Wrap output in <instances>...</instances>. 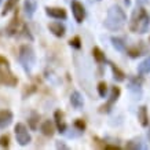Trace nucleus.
I'll return each instance as SVG.
<instances>
[{"instance_id": "f257e3e1", "label": "nucleus", "mask_w": 150, "mask_h": 150, "mask_svg": "<svg viewBox=\"0 0 150 150\" xmlns=\"http://www.w3.org/2000/svg\"><path fill=\"white\" fill-rule=\"evenodd\" d=\"M127 22V14L118 4H113L108 10V15L105 18V28L110 32H118L124 28Z\"/></svg>"}, {"instance_id": "f03ea898", "label": "nucleus", "mask_w": 150, "mask_h": 150, "mask_svg": "<svg viewBox=\"0 0 150 150\" xmlns=\"http://www.w3.org/2000/svg\"><path fill=\"white\" fill-rule=\"evenodd\" d=\"M150 28V15L149 13L141 6L139 8L134 10L131 15V21H129V30L134 33H139V35H145L149 32Z\"/></svg>"}, {"instance_id": "7ed1b4c3", "label": "nucleus", "mask_w": 150, "mask_h": 150, "mask_svg": "<svg viewBox=\"0 0 150 150\" xmlns=\"http://www.w3.org/2000/svg\"><path fill=\"white\" fill-rule=\"evenodd\" d=\"M18 62L21 64V66L26 73H30L32 69L35 68V65H36V54H35V50L29 44H23V46L19 47Z\"/></svg>"}, {"instance_id": "20e7f679", "label": "nucleus", "mask_w": 150, "mask_h": 150, "mask_svg": "<svg viewBox=\"0 0 150 150\" xmlns=\"http://www.w3.org/2000/svg\"><path fill=\"white\" fill-rule=\"evenodd\" d=\"M0 84L8 87H14L18 84V79L11 72L10 65H1L0 66Z\"/></svg>"}, {"instance_id": "39448f33", "label": "nucleus", "mask_w": 150, "mask_h": 150, "mask_svg": "<svg viewBox=\"0 0 150 150\" xmlns=\"http://www.w3.org/2000/svg\"><path fill=\"white\" fill-rule=\"evenodd\" d=\"M14 132H15V138H17V142H18L21 146H28L30 142H32V137L28 131V128L25 124L18 123L14 128Z\"/></svg>"}, {"instance_id": "423d86ee", "label": "nucleus", "mask_w": 150, "mask_h": 150, "mask_svg": "<svg viewBox=\"0 0 150 150\" xmlns=\"http://www.w3.org/2000/svg\"><path fill=\"white\" fill-rule=\"evenodd\" d=\"M120 94H121V90H120V87H113L112 88V92H110V98L109 100L103 105V106H100V113H109L112 108H113V105L116 103L120 98Z\"/></svg>"}, {"instance_id": "0eeeda50", "label": "nucleus", "mask_w": 150, "mask_h": 150, "mask_svg": "<svg viewBox=\"0 0 150 150\" xmlns=\"http://www.w3.org/2000/svg\"><path fill=\"white\" fill-rule=\"evenodd\" d=\"M70 7H72V14L74 19H76V22L77 23H81L86 18V8H84V6L77 1V0H72V3H70Z\"/></svg>"}, {"instance_id": "6e6552de", "label": "nucleus", "mask_w": 150, "mask_h": 150, "mask_svg": "<svg viewBox=\"0 0 150 150\" xmlns=\"http://www.w3.org/2000/svg\"><path fill=\"white\" fill-rule=\"evenodd\" d=\"M64 117H65L64 112H61V110H55V113H54L55 127H57V129H58L59 134H66V131H68V125H66V123H65Z\"/></svg>"}, {"instance_id": "1a4fd4ad", "label": "nucleus", "mask_w": 150, "mask_h": 150, "mask_svg": "<svg viewBox=\"0 0 150 150\" xmlns=\"http://www.w3.org/2000/svg\"><path fill=\"white\" fill-rule=\"evenodd\" d=\"M46 14L54 19H66L68 14L61 7H46Z\"/></svg>"}, {"instance_id": "9d476101", "label": "nucleus", "mask_w": 150, "mask_h": 150, "mask_svg": "<svg viewBox=\"0 0 150 150\" xmlns=\"http://www.w3.org/2000/svg\"><path fill=\"white\" fill-rule=\"evenodd\" d=\"M14 114L11 110L8 109H3L0 110V129H4L13 123Z\"/></svg>"}, {"instance_id": "9b49d317", "label": "nucleus", "mask_w": 150, "mask_h": 150, "mask_svg": "<svg viewBox=\"0 0 150 150\" xmlns=\"http://www.w3.org/2000/svg\"><path fill=\"white\" fill-rule=\"evenodd\" d=\"M48 29H50V32L52 33L55 37H59V39H62V37L65 36V33H66L65 25L61 22H57V21L48 23Z\"/></svg>"}, {"instance_id": "f8f14e48", "label": "nucleus", "mask_w": 150, "mask_h": 150, "mask_svg": "<svg viewBox=\"0 0 150 150\" xmlns=\"http://www.w3.org/2000/svg\"><path fill=\"white\" fill-rule=\"evenodd\" d=\"M40 131L41 134L44 135V137H54L55 134V124L51 121V120H46V121H43L40 125Z\"/></svg>"}, {"instance_id": "ddd939ff", "label": "nucleus", "mask_w": 150, "mask_h": 150, "mask_svg": "<svg viewBox=\"0 0 150 150\" xmlns=\"http://www.w3.org/2000/svg\"><path fill=\"white\" fill-rule=\"evenodd\" d=\"M70 103L76 110H81L84 108V98L79 91H73L70 95Z\"/></svg>"}, {"instance_id": "4468645a", "label": "nucleus", "mask_w": 150, "mask_h": 150, "mask_svg": "<svg viewBox=\"0 0 150 150\" xmlns=\"http://www.w3.org/2000/svg\"><path fill=\"white\" fill-rule=\"evenodd\" d=\"M138 121L143 128L149 127V114H147V108L146 106H141L138 109Z\"/></svg>"}, {"instance_id": "2eb2a0df", "label": "nucleus", "mask_w": 150, "mask_h": 150, "mask_svg": "<svg viewBox=\"0 0 150 150\" xmlns=\"http://www.w3.org/2000/svg\"><path fill=\"white\" fill-rule=\"evenodd\" d=\"M18 28H19L18 14H15V15L13 17V19L10 21L8 26H7V29H6V32H7V35H8V36H14L15 33L18 32Z\"/></svg>"}, {"instance_id": "dca6fc26", "label": "nucleus", "mask_w": 150, "mask_h": 150, "mask_svg": "<svg viewBox=\"0 0 150 150\" xmlns=\"http://www.w3.org/2000/svg\"><path fill=\"white\" fill-rule=\"evenodd\" d=\"M110 65V69H112V73H113V79L116 80L117 83H121L125 80V73L121 70V69L118 68V66H116V65L113 64V62H109Z\"/></svg>"}, {"instance_id": "f3484780", "label": "nucleus", "mask_w": 150, "mask_h": 150, "mask_svg": "<svg viewBox=\"0 0 150 150\" xmlns=\"http://www.w3.org/2000/svg\"><path fill=\"white\" fill-rule=\"evenodd\" d=\"M36 1H33V0H25L23 1V10H25V14L28 15V18H32L35 11H36Z\"/></svg>"}, {"instance_id": "a211bd4d", "label": "nucleus", "mask_w": 150, "mask_h": 150, "mask_svg": "<svg viewBox=\"0 0 150 150\" xmlns=\"http://www.w3.org/2000/svg\"><path fill=\"white\" fill-rule=\"evenodd\" d=\"M110 41H112V46L116 48V50L118 51V52H125V50H127V47H125V43H124L123 39H120V37H112L110 39Z\"/></svg>"}, {"instance_id": "6ab92c4d", "label": "nucleus", "mask_w": 150, "mask_h": 150, "mask_svg": "<svg viewBox=\"0 0 150 150\" xmlns=\"http://www.w3.org/2000/svg\"><path fill=\"white\" fill-rule=\"evenodd\" d=\"M138 73L139 74H149L150 73V57L138 65Z\"/></svg>"}, {"instance_id": "aec40b11", "label": "nucleus", "mask_w": 150, "mask_h": 150, "mask_svg": "<svg viewBox=\"0 0 150 150\" xmlns=\"http://www.w3.org/2000/svg\"><path fill=\"white\" fill-rule=\"evenodd\" d=\"M92 57H94V59H95L98 64L106 62V57H105L103 51L100 50L99 47H94V48H92Z\"/></svg>"}, {"instance_id": "412c9836", "label": "nucleus", "mask_w": 150, "mask_h": 150, "mask_svg": "<svg viewBox=\"0 0 150 150\" xmlns=\"http://www.w3.org/2000/svg\"><path fill=\"white\" fill-rule=\"evenodd\" d=\"M18 1H19V0H6V4H4V8H3V11H1V15L4 17V15H7L10 11H13V10L17 7Z\"/></svg>"}, {"instance_id": "4be33fe9", "label": "nucleus", "mask_w": 150, "mask_h": 150, "mask_svg": "<svg viewBox=\"0 0 150 150\" xmlns=\"http://www.w3.org/2000/svg\"><path fill=\"white\" fill-rule=\"evenodd\" d=\"M146 147L147 146L143 145L141 141H129L125 145V149H129V150H141V149H146Z\"/></svg>"}, {"instance_id": "5701e85b", "label": "nucleus", "mask_w": 150, "mask_h": 150, "mask_svg": "<svg viewBox=\"0 0 150 150\" xmlns=\"http://www.w3.org/2000/svg\"><path fill=\"white\" fill-rule=\"evenodd\" d=\"M39 118H40V116H39L37 113H35V112H33L32 116L29 117L28 123H29V127L32 128V129H36V128H37V123H39Z\"/></svg>"}, {"instance_id": "b1692460", "label": "nucleus", "mask_w": 150, "mask_h": 150, "mask_svg": "<svg viewBox=\"0 0 150 150\" xmlns=\"http://www.w3.org/2000/svg\"><path fill=\"white\" fill-rule=\"evenodd\" d=\"M127 51V54L131 57V58H138V57H141L142 55V50L141 48H138V46H135V47H131V48H128V50H125Z\"/></svg>"}, {"instance_id": "393cba45", "label": "nucleus", "mask_w": 150, "mask_h": 150, "mask_svg": "<svg viewBox=\"0 0 150 150\" xmlns=\"http://www.w3.org/2000/svg\"><path fill=\"white\" fill-rule=\"evenodd\" d=\"M98 94L100 98H106V95H108V84L105 81H100L98 84Z\"/></svg>"}, {"instance_id": "a878e982", "label": "nucleus", "mask_w": 150, "mask_h": 150, "mask_svg": "<svg viewBox=\"0 0 150 150\" xmlns=\"http://www.w3.org/2000/svg\"><path fill=\"white\" fill-rule=\"evenodd\" d=\"M69 46L73 47V48H76V50H80V48H81V40H80V37L74 36L73 39H70V41H69Z\"/></svg>"}, {"instance_id": "bb28decb", "label": "nucleus", "mask_w": 150, "mask_h": 150, "mask_svg": "<svg viewBox=\"0 0 150 150\" xmlns=\"http://www.w3.org/2000/svg\"><path fill=\"white\" fill-rule=\"evenodd\" d=\"M0 146H1V147H8L10 146L8 135H1V137H0Z\"/></svg>"}, {"instance_id": "cd10ccee", "label": "nucleus", "mask_w": 150, "mask_h": 150, "mask_svg": "<svg viewBox=\"0 0 150 150\" xmlns=\"http://www.w3.org/2000/svg\"><path fill=\"white\" fill-rule=\"evenodd\" d=\"M74 128H77L79 131L84 132V129H86V123H84L83 120H76V121H74Z\"/></svg>"}, {"instance_id": "c85d7f7f", "label": "nucleus", "mask_w": 150, "mask_h": 150, "mask_svg": "<svg viewBox=\"0 0 150 150\" xmlns=\"http://www.w3.org/2000/svg\"><path fill=\"white\" fill-rule=\"evenodd\" d=\"M55 146H57V149H64V150H68L69 146L65 145L62 141H57V143H55Z\"/></svg>"}, {"instance_id": "c756f323", "label": "nucleus", "mask_w": 150, "mask_h": 150, "mask_svg": "<svg viewBox=\"0 0 150 150\" xmlns=\"http://www.w3.org/2000/svg\"><path fill=\"white\" fill-rule=\"evenodd\" d=\"M105 149H112V150H120L121 147L120 146H117V145H105L103 146Z\"/></svg>"}, {"instance_id": "7c9ffc66", "label": "nucleus", "mask_w": 150, "mask_h": 150, "mask_svg": "<svg viewBox=\"0 0 150 150\" xmlns=\"http://www.w3.org/2000/svg\"><path fill=\"white\" fill-rule=\"evenodd\" d=\"M1 65H10V62L7 58H4V57L0 55V66H1Z\"/></svg>"}, {"instance_id": "2f4dec72", "label": "nucleus", "mask_w": 150, "mask_h": 150, "mask_svg": "<svg viewBox=\"0 0 150 150\" xmlns=\"http://www.w3.org/2000/svg\"><path fill=\"white\" fill-rule=\"evenodd\" d=\"M149 3V0H137V4L138 6H145Z\"/></svg>"}, {"instance_id": "473e14b6", "label": "nucleus", "mask_w": 150, "mask_h": 150, "mask_svg": "<svg viewBox=\"0 0 150 150\" xmlns=\"http://www.w3.org/2000/svg\"><path fill=\"white\" fill-rule=\"evenodd\" d=\"M124 3H125L127 7H129V6H131V0H124Z\"/></svg>"}, {"instance_id": "72a5a7b5", "label": "nucleus", "mask_w": 150, "mask_h": 150, "mask_svg": "<svg viewBox=\"0 0 150 150\" xmlns=\"http://www.w3.org/2000/svg\"><path fill=\"white\" fill-rule=\"evenodd\" d=\"M147 137H149V139H150V128H149V132H147Z\"/></svg>"}, {"instance_id": "f704fd0d", "label": "nucleus", "mask_w": 150, "mask_h": 150, "mask_svg": "<svg viewBox=\"0 0 150 150\" xmlns=\"http://www.w3.org/2000/svg\"><path fill=\"white\" fill-rule=\"evenodd\" d=\"M0 4H1V0H0Z\"/></svg>"}, {"instance_id": "c9c22d12", "label": "nucleus", "mask_w": 150, "mask_h": 150, "mask_svg": "<svg viewBox=\"0 0 150 150\" xmlns=\"http://www.w3.org/2000/svg\"><path fill=\"white\" fill-rule=\"evenodd\" d=\"M98 1H100V0H98Z\"/></svg>"}]
</instances>
